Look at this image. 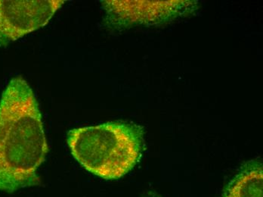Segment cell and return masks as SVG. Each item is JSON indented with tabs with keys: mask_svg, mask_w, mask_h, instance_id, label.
<instances>
[{
	"mask_svg": "<svg viewBox=\"0 0 263 197\" xmlns=\"http://www.w3.org/2000/svg\"><path fill=\"white\" fill-rule=\"evenodd\" d=\"M63 0H0V47L43 28Z\"/></svg>",
	"mask_w": 263,
	"mask_h": 197,
	"instance_id": "cell-4",
	"label": "cell"
},
{
	"mask_svg": "<svg viewBox=\"0 0 263 197\" xmlns=\"http://www.w3.org/2000/svg\"><path fill=\"white\" fill-rule=\"evenodd\" d=\"M262 163L250 160L224 189L222 197H263Z\"/></svg>",
	"mask_w": 263,
	"mask_h": 197,
	"instance_id": "cell-5",
	"label": "cell"
},
{
	"mask_svg": "<svg viewBox=\"0 0 263 197\" xmlns=\"http://www.w3.org/2000/svg\"><path fill=\"white\" fill-rule=\"evenodd\" d=\"M48 151L37 101L26 81L16 77L0 100V190L40 184L37 171Z\"/></svg>",
	"mask_w": 263,
	"mask_h": 197,
	"instance_id": "cell-1",
	"label": "cell"
},
{
	"mask_svg": "<svg viewBox=\"0 0 263 197\" xmlns=\"http://www.w3.org/2000/svg\"><path fill=\"white\" fill-rule=\"evenodd\" d=\"M105 22L114 29L161 25L193 13L196 1H102Z\"/></svg>",
	"mask_w": 263,
	"mask_h": 197,
	"instance_id": "cell-3",
	"label": "cell"
},
{
	"mask_svg": "<svg viewBox=\"0 0 263 197\" xmlns=\"http://www.w3.org/2000/svg\"><path fill=\"white\" fill-rule=\"evenodd\" d=\"M143 135L141 126L112 121L71 130L67 134V144L86 171L105 180H117L140 159Z\"/></svg>",
	"mask_w": 263,
	"mask_h": 197,
	"instance_id": "cell-2",
	"label": "cell"
},
{
	"mask_svg": "<svg viewBox=\"0 0 263 197\" xmlns=\"http://www.w3.org/2000/svg\"><path fill=\"white\" fill-rule=\"evenodd\" d=\"M146 197H159V196H155V195H151V196H146Z\"/></svg>",
	"mask_w": 263,
	"mask_h": 197,
	"instance_id": "cell-6",
	"label": "cell"
}]
</instances>
